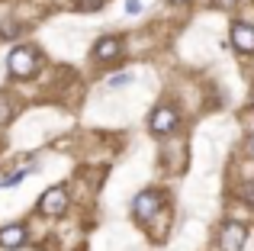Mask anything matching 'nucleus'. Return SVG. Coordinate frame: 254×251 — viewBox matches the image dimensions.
<instances>
[{"mask_svg": "<svg viewBox=\"0 0 254 251\" xmlns=\"http://www.w3.org/2000/svg\"><path fill=\"white\" fill-rule=\"evenodd\" d=\"M171 3H184V0H171Z\"/></svg>", "mask_w": 254, "mask_h": 251, "instance_id": "nucleus-14", "label": "nucleus"}, {"mask_svg": "<svg viewBox=\"0 0 254 251\" xmlns=\"http://www.w3.org/2000/svg\"><path fill=\"white\" fill-rule=\"evenodd\" d=\"M232 42L238 52H254V29L248 23H232Z\"/></svg>", "mask_w": 254, "mask_h": 251, "instance_id": "nucleus-5", "label": "nucleus"}, {"mask_svg": "<svg viewBox=\"0 0 254 251\" xmlns=\"http://www.w3.org/2000/svg\"><path fill=\"white\" fill-rule=\"evenodd\" d=\"M26 242V229L23 226H3L0 229V248H19Z\"/></svg>", "mask_w": 254, "mask_h": 251, "instance_id": "nucleus-7", "label": "nucleus"}, {"mask_svg": "<svg viewBox=\"0 0 254 251\" xmlns=\"http://www.w3.org/2000/svg\"><path fill=\"white\" fill-rule=\"evenodd\" d=\"M245 239H248L245 222H225V226H222V248L225 251H242Z\"/></svg>", "mask_w": 254, "mask_h": 251, "instance_id": "nucleus-3", "label": "nucleus"}, {"mask_svg": "<svg viewBox=\"0 0 254 251\" xmlns=\"http://www.w3.org/2000/svg\"><path fill=\"white\" fill-rule=\"evenodd\" d=\"M64 209H68V193H64V187L45 190L42 200H39V213H45V216H62Z\"/></svg>", "mask_w": 254, "mask_h": 251, "instance_id": "nucleus-2", "label": "nucleus"}, {"mask_svg": "<svg viewBox=\"0 0 254 251\" xmlns=\"http://www.w3.org/2000/svg\"><path fill=\"white\" fill-rule=\"evenodd\" d=\"M6 64H10V71L16 77H32V74H36V68H39V58H36V52H32V49H26V45H23V49H13L10 52V62H6Z\"/></svg>", "mask_w": 254, "mask_h": 251, "instance_id": "nucleus-1", "label": "nucleus"}, {"mask_svg": "<svg viewBox=\"0 0 254 251\" xmlns=\"http://www.w3.org/2000/svg\"><path fill=\"white\" fill-rule=\"evenodd\" d=\"M158 206H161V193L148 190V193H138V196H135V206H132V213H135V219L148 222L151 216L158 213Z\"/></svg>", "mask_w": 254, "mask_h": 251, "instance_id": "nucleus-4", "label": "nucleus"}, {"mask_svg": "<svg viewBox=\"0 0 254 251\" xmlns=\"http://www.w3.org/2000/svg\"><path fill=\"white\" fill-rule=\"evenodd\" d=\"M126 84H132V74H113L110 77V87H126Z\"/></svg>", "mask_w": 254, "mask_h": 251, "instance_id": "nucleus-9", "label": "nucleus"}, {"mask_svg": "<svg viewBox=\"0 0 254 251\" xmlns=\"http://www.w3.org/2000/svg\"><path fill=\"white\" fill-rule=\"evenodd\" d=\"M174 126H177V113H174L171 107H161V110H155V116H151V132L164 135V132H171Z\"/></svg>", "mask_w": 254, "mask_h": 251, "instance_id": "nucleus-6", "label": "nucleus"}, {"mask_svg": "<svg viewBox=\"0 0 254 251\" xmlns=\"http://www.w3.org/2000/svg\"><path fill=\"white\" fill-rule=\"evenodd\" d=\"M212 3H216V6H225V10H232V6H235L238 0H212Z\"/></svg>", "mask_w": 254, "mask_h": 251, "instance_id": "nucleus-11", "label": "nucleus"}, {"mask_svg": "<svg viewBox=\"0 0 254 251\" xmlns=\"http://www.w3.org/2000/svg\"><path fill=\"white\" fill-rule=\"evenodd\" d=\"M248 155L254 158V135H248Z\"/></svg>", "mask_w": 254, "mask_h": 251, "instance_id": "nucleus-13", "label": "nucleus"}, {"mask_svg": "<svg viewBox=\"0 0 254 251\" xmlns=\"http://www.w3.org/2000/svg\"><path fill=\"white\" fill-rule=\"evenodd\" d=\"M242 196H245L248 203H254V184H251V187H245V190H242Z\"/></svg>", "mask_w": 254, "mask_h": 251, "instance_id": "nucleus-12", "label": "nucleus"}, {"mask_svg": "<svg viewBox=\"0 0 254 251\" xmlns=\"http://www.w3.org/2000/svg\"><path fill=\"white\" fill-rule=\"evenodd\" d=\"M126 10H129V13H138V10H142V3H138V0H126Z\"/></svg>", "mask_w": 254, "mask_h": 251, "instance_id": "nucleus-10", "label": "nucleus"}, {"mask_svg": "<svg viewBox=\"0 0 254 251\" xmlns=\"http://www.w3.org/2000/svg\"><path fill=\"white\" fill-rule=\"evenodd\" d=\"M119 49H123V45H119V39L106 36V39H100V42H97V49H93V58H97V62H113V58L119 55Z\"/></svg>", "mask_w": 254, "mask_h": 251, "instance_id": "nucleus-8", "label": "nucleus"}]
</instances>
